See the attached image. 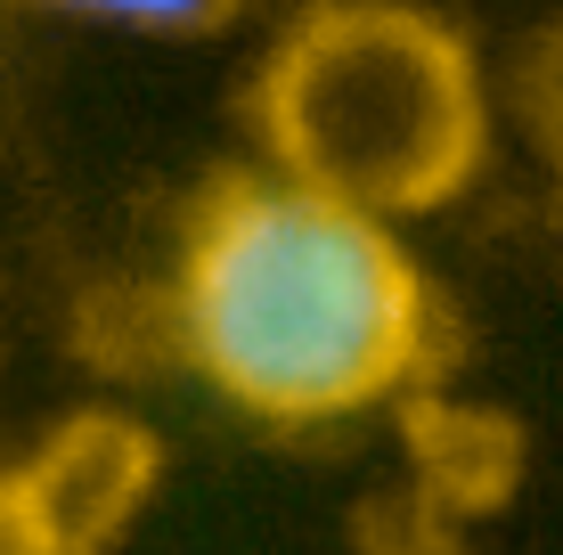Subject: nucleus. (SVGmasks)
<instances>
[{
	"label": "nucleus",
	"mask_w": 563,
	"mask_h": 555,
	"mask_svg": "<svg viewBox=\"0 0 563 555\" xmlns=\"http://www.w3.org/2000/svg\"><path fill=\"white\" fill-rule=\"evenodd\" d=\"M400 433H409V499L441 523H482L522 490L531 442L507 409L482 400H441V392H409L400 400Z\"/></svg>",
	"instance_id": "nucleus-4"
},
{
	"label": "nucleus",
	"mask_w": 563,
	"mask_h": 555,
	"mask_svg": "<svg viewBox=\"0 0 563 555\" xmlns=\"http://www.w3.org/2000/svg\"><path fill=\"white\" fill-rule=\"evenodd\" d=\"M254 131L278 180L400 229L482 180L490 82L474 42L417 0H319L262 57Z\"/></svg>",
	"instance_id": "nucleus-2"
},
{
	"label": "nucleus",
	"mask_w": 563,
	"mask_h": 555,
	"mask_svg": "<svg viewBox=\"0 0 563 555\" xmlns=\"http://www.w3.org/2000/svg\"><path fill=\"white\" fill-rule=\"evenodd\" d=\"M0 555H57V547L42 540V523H33V507L16 499L9 466H0Z\"/></svg>",
	"instance_id": "nucleus-8"
},
{
	"label": "nucleus",
	"mask_w": 563,
	"mask_h": 555,
	"mask_svg": "<svg viewBox=\"0 0 563 555\" xmlns=\"http://www.w3.org/2000/svg\"><path fill=\"white\" fill-rule=\"evenodd\" d=\"M172 343L262 425H343L433 385L441 302L393 221L229 171L180 237Z\"/></svg>",
	"instance_id": "nucleus-1"
},
{
	"label": "nucleus",
	"mask_w": 563,
	"mask_h": 555,
	"mask_svg": "<svg viewBox=\"0 0 563 555\" xmlns=\"http://www.w3.org/2000/svg\"><path fill=\"white\" fill-rule=\"evenodd\" d=\"M360 547H367V555H465L457 523H441V514H424L417 499H384L376 514H367Z\"/></svg>",
	"instance_id": "nucleus-7"
},
{
	"label": "nucleus",
	"mask_w": 563,
	"mask_h": 555,
	"mask_svg": "<svg viewBox=\"0 0 563 555\" xmlns=\"http://www.w3.org/2000/svg\"><path fill=\"white\" fill-rule=\"evenodd\" d=\"M57 555H114L164 482V442L123 409H74L9 466Z\"/></svg>",
	"instance_id": "nucleus-3"
},
{
	"label": "nucleus",
	"mask_w": 563,
	"mask_h": 555,
	"mask_svg": "<svg viewBox=\"0 0 563 555\" xmlns=\"http://www.w3.org/2000/svg\"><path fill=\"white\" fill-rule=\"evenodd\" d=\"M57 16H99V25H131V33H164V42H197L221 33L245 0H42Z\"/></svg>",
	"instance_id": "nucleus-6"
},
{
	"label": "nucleus",
	"mask_w": 563,
	"mask_h": 555,
	"mask_svg": "<svg viewBox=\"0 0 563 555\" xmlns=\"http://www.w3.org/2000/svg\"><path fill=\"white\" fill-rule=\"evenodd\" d=\"M515 107H522V131H531L555 197H563V16L522 42V57H515Z\"/></svg>",
	"instance_id": "nucleus-5"
}]
</instances>
